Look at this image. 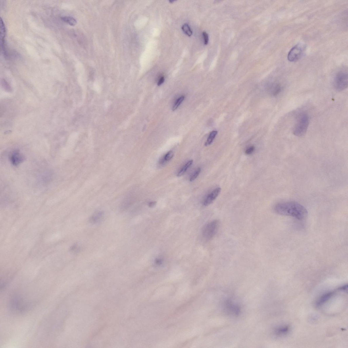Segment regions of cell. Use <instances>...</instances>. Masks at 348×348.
I'll return each mask as SVG.
<instances>
[{
  "label": "cell",
  "mask_w": 348,
  "mask_h": 348,
  "mask_svg": "<svg viewBox=\"0 0 348 348\" xmlns=\"http://www.w3.org/2000/svg\"><path fill=\"white\" fill-rule=\"evenodd\" d=\"M275 212L280 215L289 216L299 220L305 219L308 215L306 208L297 202L288 201L279 203L275 205Z\"/></svg>",
  "instance_id": "6da1fadb"
},
{
  "label": "cell",
  "mask_w": 348,
  "mask_h": 348,
  "mask_svg": "<svg viewBox=\"0 0 348 348\" xmlns=\"http://www.w3.org/2000/svg\"><path fill=\"white\" fill-rule=\"evenodd\" d=\"M309 125V118L307 114H301L298 117L293 130L294 135L298 137L303 136L307 130Z\"/></svg>",
  "instance_id": "7a4b0ae2"
},
{
  "label": "cell",
  "mask_w": 348,
  "mask_h": 348,
  "mask_svg": "<svg viewBox=\"0 0 348 348\" xmlns=\"http://www.w3.org/2000/svg\"><path fill=\"white\" fill-rule=\"evenodd\" d=\"M219 226V222L217 220H212L204 226L202 234L204 238L207 241L211 240L216 235Z\"/></svg>",
  "instance_id": "3957f363"
},
{
  "label": "cell",
  "mask_w": 348,
  "mask_h": 348,
  "mask_svg": "<svg viewBox=\"0 0 348 348\" xmlns=\"http://www.w3.org/2000/svg\"><path fill=\"white\" fill-rule=\"evenodd\" d=\"M347 72L344 70L340 71L335 77L333 84L335 88L339 91L344 90L347 88L348 83Z\"/></svg>",
  "instance_id": "277c9868"
},
{
  "label": "cell",
  "mask_w": 348,
  "mask_h": 348,
  "mask_svg": "<svg viewBox=\"0 0 348 348\" xmlns=\"http://www.w3.org/2000/svg\"><path fill=\"white\" fill-rule=\"evenodd\" d=\"M305 48L304 45L297 44L292 48L288 55V59L290 62H295L298 61L303 56Z\"/></svg>",
  "instance_id": "5b68a950"
},
{
  "label": "cell",
  "mask_w": 348,
  "mask_h": 348,
  "mask_svg": "<svg viewBox=\"0 0 348 348\" xmlns=\"http://www.w3.org/2000/svg\"><path fill=\"white\" fill-rule=\"evenodd\" d=\"M25 157L18 150H15L10 154L9 160L10 162L13 166H18L23 162Z\"/></svg>",
  "instance_id": "8992f818"
},
{
  "label": "cell",
  "mask_w": 348,
  "mask_h": 348,
  "mask_svg": "<svg viewBox=\"0 0 348 348\" xmlns=\"http://www.w3.org/2000/svg\"><path fill=\"white\" fill-rule=\"evenodd\" d=\"M225 307L228 312L234 315H238L240 312V308L234 302L228 300L226 302Z\"/></svg>",
  "instance_id": "52a82bcc"
},
{
  "label": "cell",
  "mask_w": 348,
  "mask_h": 348,
  "mask_svg": "<svg viewBox=\"0 0 348 348\" xmlns=\"http://www.w3.org/2000/svg\"><path fill=\"white\" fill-rule=\"evenodd\" d=\"M221 191V189L220 187H218V188L214 189L206 197L203 202V205L205 206H207L212 203L214 200H215L217 197L220 193Z\"/></svg>",
  "instance_id": "ba28073f"
},
{
  "label": "cell",
  "mask_w": 348,
  "mask_h": 348,
  "mask_svg": "<svg viewBox=\"0 0 348 348\" xmlns=\"http://www.w3.org/2000/svg\"><path fill=\"white\" fill-rule=\"evenodd\" d=\"M105 213L101 210L96 212L89 218V222L91 224H98L103 219Z\"/></svg>",
  "instance_id": "9c48e42d"
},
{
  "label": "cell",
  "mask_w": 348,
  "mask_h": 348,
  "mask_svg": "<svg viewBox=\"0 0 348 348\" xmlns=\"http://www.w3.org/2000/svg\"><path fill=\"white\" fill-rule=\"evenodd\" d=\"M334 294V291H330L322 295L316 302V307H320L323 305L333 296Z\"/></svg>",
  "instance_id": "30bf717a"
},
{
  "label": "cell",
  "mask_w": 348,
  "mask_h": 348,
  "mask_svg": "<svg viewBox=\"0 0 348 348\" xmlns=\"http://www.w3.org/2000/svg\"><path fill=\"white\" fill-rule=\"evenodd\" d=\"M290 328L288 326H283L278 327L275 330V333L278 336H284L289 333Z\"/></svg>",
  "instance_id": "8fae6325"
},
{
  "label": "cell",
  "mask_w": 348,
  "mask_h": 348,
  "mask_svg": "<svg viewBox=\"0 0 348 348\" xmlns=\"http://www.w3.org/2000/svg\"><path fill=\"white\" fill-rule=\"evenodd\" d=\"M282 89L281 85L278 83L271 84L269 88L271 94L273 96H276L280 94Z\"/></svg>",
  "instance_id": "7c38bea8"
},
{
  "label": "cell",
  "mask_w": 348,
  "mask_h": 348,
  "mask_svg": "<svg viewBox=\"0 0 348 348\" xmlns=\"http://www.w3.org/2000/svg\"><path fill=\"white\" fill-rule=\"evenodd\" d=\"M193 160H189L188 162L185 165L181 168V169L178 173L177 174V176L178 177L184 175L185 173L186 172L188 168L191 167L193 163Z\"/></svg>",
  "instance_id": "4fadbf2b"
},
{
  "label": "cell",
  "mask_w": 348,
  "mask_h": 348,
  "mask_svg": "<svg viewBox=\"0 0 348 348\" xmlns=\"http://www.w3.org/2000/svg\"><path fill=\"white\" fill-rule=\"evenodd\" d=\"M1 27V43H5V38L6 34V28L5 24L1 18L0 19Z\"/></svg>",
  "instance_id": "5bb4252c"
},
{
  "label": "cell",
  "mask_w": 348,
  "mask_h": 348,
  "mask_svg": "<svg viewBox=\"0 0 348 348\" xmlns=\"http://www.w3.org/2000/svg\"><path fill=\"white\" fill-rule=\"evenodd\" d=\"M64 22L71 26H75L77 23L76 20L71 16H65L61 18Z\"/></svg>",
  "instance_id": "9a60e30c"
},
{
  "label": "cell",
  "mask_w": 348,
  "mask_h": 348,
  "mask_svg": "<svg viewBox=\"0 0 348 348\" xmlns=\"http://www.w3.org/2000/svg\"><path fill=\"white\" fill-rule=\"evenodd\" d=\"M174 156L173 152L172 151H169L165 155L163 158L160 160V164H163L165 162L169 161L174 157Z\"/></svg>",
  "instance_id": "2e32d148"
},
{
  "label": "cell",
  "mask_w": 348,
  "mask_h": 348,
  "mask_svg": "<svg viewBox=\"0 0 348 348\" xmlns=\"http://www.w3.org/2000/svg\"><path fill=\"white\" fill-rule=\"evenodd\" d=\"M217 131H212L210 133L209 136L208 137L207 141L205 143V145L206 146L211 144L212 142H213L214 138H215L216 135H217Z\"/></svg>",
  "instance_id": "e0dca14e"
},
{
  "label": "cell",
  "mask_w": 348,
  "mask_h": 348,
  "mask_svg": "<svg viewBox=\"0 0 348 348\" xmlns=\"http://www.w3.org/2000/svg\"><path fill=\"white\" fill-rule=\"evenodd\" d=\"M182 29L185 34L188 36L191 37L193 34V31L188 24L186 23L183 25L182 27Z\"/></svg>",
  "instance_id": "ac0fdd59"
},
{
  "label": "cell",
  "mask_w": 348,
  "mask_h": 348,
  "mask_svg": "<svg viewBox=\"0 0 348 348\" xmlns=\"http://www.w3.org/2000/svg\"><path fill=\"white\" fill-rule=\"evenodd\" d=\"M201 171V169L200 168H198L195 171V172H193V173L191 175L189 179V181L190 182H193V181L195 180L197 178L198 176L200 173Z\"/></svg>",
  "instance_id": "d6986e66"
},
{
  "label": "cell",
  "mask_w": 348,
  "mask_h": 348,
  "mask_svg": "<svg viewBox=\"0 0 348 348\" xmlns=\"http://www.w3.org/2000/svg\"><path fill=\"white\" fill-rule=\"evenodd\" d=\"M184 98L185 97L184 96H181V97L179 98L176 102V103H175L174 104L173 107V111H175V110H176L177 108L179 107V106L180 105L181 103H182V102L183 101H184Z\"/></svg>",
  "instance_id": "ffe728a7"
},
{
  "label": "cell",
  "mask_w": 348,
  "mask_h": 348,
  "mask_svg": "<svg viewBox=\"0 0 348 348\" xmlns=\"http://www.w3.org/2000/svg\"><path fill=\"white\" fill-rule=\"evenodd\" d=\"M255 150V147L253 146L250 147L246 150L245 153L247 155H250L253 153Z\"/></svg>",
  "instance_id": "44dd1931"
},
{
  "label": "cell",
  "mask_w": 348,
  "mask_h": 348,
  "mask_svg": "<svg viewBox=\"0 0 348 348\" xmlns=\"http://www.w3.org/2000/svg\"><path fill=\"white\" fill-rule=\"evenodd\" d=\"M203 36L204 41H205V45H207L208 43V41H209V37H208V35L207 33L205 32H203Z\"/></svg>",
  "instance_id": "7402d4cb"
},
{
  "label": "cell",
  "mask_w": 348,
  "mask_h": 348,
  "mask_svg": "<svg viewBox=\"0 0 348 348\" xmlns=\"http://www.w3.org/2000/svg\"><path fill=\"white\" fill-rule=\"evenodd\" d=\"M162 262H163V260H162L161 258H158L155 260V264H157V265H161L162 264Z\"/></svg>",
  "instance_id": "603a6c76"
},
{
  "label": "cell",
  "mask_w": 348,
  "mask_h": 348,
  "mask_svg": "<svg viewBox=\"0 0 348 348\" xmlns=\"http://www.w3.org/2000/svg\"><path fill=\"white\" fill-rule=\"evenodd\" d=\"M348 288L347 285H343V286L340 287L338 289L342 291H347Z\"/></svg>",
  "instance_id": "cb8c5ba5"
},
{
  "label": "cell",
  "mask_w": 348,
  "mask_h": 348,
  "mask_svg": "<svg viewBox=\"0 0 348 348\" xmlns=\"http://www.w3.org/2000/svg\"><path fill=\"white\" fill-rule=\"evenodd\" d=\"M165 81V78L164 77H162L161 78L159 79L157 82V85L158 86H160L162 83H163Z\"/></svg>",
  "instance_id": "d4e9b609"
},
{
  "label": "cell",
  "mask_w": 348,
  "mask_h": 348,
  "mask_svg": "<svg viewBox=\"0 0 348 348\" xmlns=\"http://www.w3.org/2000/svg\"><path fill=\"white\" fill-rule=\"evenodd\" d=\"M157 203V202L156 201L150 202L149 203V206L150 207H153Z\"/></svg>",
  "instance_id": "484cf974"
},
{
  "label": "cell",
  "mask_w": 348,
  "mask_h": 348,
  "mask_svg": "<svg viewBox=\"0 0 348 348\" xmlns=\"http://www.w3.org/2000/svg\"><path fill=\"white\" fill-rule=\"evenodd\" d=\"M174 1H169V2H170V3H172V2H173Z\"/></svg>",
  "instance_id": "4316f807"
}]
</instances>
